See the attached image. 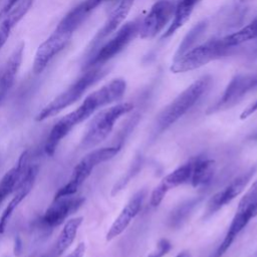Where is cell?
I'll use <instances>...</instances> for the list:
<instances>
[{
    "mask_svg": "<svg viewBox=\"0 0 257 257\" xmlns=\"http://www.w3.org/2000/svg\"><path fill=\"white\" fill-rule=\"evenodd\" d=\"M126 89V82L122 78H114L97 90L88 94L82 103L71 112L61 117L51 128L45 144V152L53 156L59 143L73 127L87 119L97 109L122 98Z\"/></svg>",
    "mask_w": 257,
    "mask_h": 257,
    "instance_id": "1",
    "label": "cell"
},
{
    "mask_svg": "<svg viewBox=\"0 0 257 257\" xmlns=\"http://www.w3.org/2000/svg\"><path fill=\"white\" fill-rule=\"evenodd\" d=\"M212 77L205 75L195 80L183 90L170 104H168L158 115L155 125V134H160L184 116L209 89Z\"/></svg>",
    "mask_w": 257,
    "mask_h": 257,
    "instance_id": "2",
    "label": "cell"
},
{
    "mask_svg": "<svg viewBox=\"0 0 257 257\" xmlns=\"http://www.w3.org/2000/svg\"><path fill=\"white\" fill-rule=\"evenodd\" d=\"M106 73L107 69L103 68L102 66L86 69V71L77 80H75L67 89L61 92L47 105H45L37 113L35 119L37 121H42L59 113L67 106L73 104L83 95V93L90 86H92L99 79H101Z\"/></svg>",
    "mask_w": 257,
    "mask_h": 257,
    "instance_id": "3",
    "label": "cell"
},
{
    "mask_svg": "<svg viewBox=\"0 0 257 257\" xmlns=\"http://www.w3.org/2000/svg\"><path fill=\"white\" fill-rule=\"evenodd\" d=\"M232 53V50L227 46L223 37L213 38L195 46L180 57L175 58L171 70L174 73L191 71Z\"/></svg>",
    "mask_w": 257,
    "mask_h": 257,
    "instance_id": "4",
    "label": "cell"
},
{
    "mask_svg": "<svg viewBox=\"0 0 257 257\" xmlns=\"http://www.w3.org/2000/svg\"><path fill=\"white\" fill-rule=\"evenodd\" d=\"M80 25L69 15H65L58 23L50 36L45 39L37 48L33 70L35 73L42 72L49 62L67 45L72 34Z\"/></svg>",
    "mask_w": 257,
    "mask_h": 257,
    "instance_id": "5",
    "label": "cell"
},
{
    "mask_svg": "<svg viewBox=\"0 0 257 257\" xmlns=\"http://www.w3.org/2000/svg\"><path fill=\"white\" fill-rule=\"evenodd\" d=\"M133 103L121 102L97 112L88 123L81 140L80 147L83 150H87L100 144L111 133L116 120L133 110Z\"/></svg>",
    "mask_w": 257,
    "mask_h": 257,
    "instance_id": "6",
    "label": "cell"
},
{
    "mask_svg": "<svg viewBox=\"0 0 257 257\" xmlns=\"http://www.w3.org/2000/svg\"><path fill=\"white\" fill-rule=\"evenodd\" d=\"M120 150V146L106 147L93 150L84 156L74 167L72 174L65 185L56 192L54 198L75 195L79 187L90 176L93 169L101 163L112 159Z\"/></svg>",
    "mask_w": 257,
    "mask_h": 257,
    "instance_id": "7",
    "label": "cell"
},
{
    "mask_svg": "<svg viewBox=\"0 0 257 257\" xmlns=\"http://www.w3.org/2000/svg\"><path fill=\"white\" fill-rule=\"evenodd\" d=\"M141 20L142 19L137 18L123 24L115 34L88 59L84 66L85 69L102 66L124 50L125 47L139 35Z\"/></svg>",
    "mask_w": 257,
    "mask_h": 257,
    "instance_id": "8",
    "label": "cell"
},
{
    "mask_svg": "<svg viewBox=\"0 0 257 257\" xmlns=\"http://www.w3.org/2000/svg\"><path fill=\"white\" fill-rule=\"evenodd\" d=\"M255 89H257V73H238L231 78L218 100L207 109V113L231 108Z\"/></svg>",
    "mask_w": 257,
    "mask_h": 257,
    "instance_id": "9",
    "label": "cell"
},
{
    "mask_svg": "<svg viewBox=\"0 0 257 257\" xmlns=\"http://www.w3.org/2000/svg\"><path fill=\"white\" fill-rule=\"evenodd\" d=\"M175 10V2L171 0H159L149 13L141 20L139 35L143 39L157 36L170 21H172Z\"/></svg>",
    "mask_w": 257,
    "mask_h": 257,
    "instance_id": "10",
    "label": "cell"
},
{
    "mask_svg": "<svg viewBox=\"0 0 257 257\" xmlns=\"http://www.w3.org/2000/svg\"><path fill=\"white\" fill-rule=\"evenodd\" d=\"M256 172V167L251 168L249 171L234 179L229 185H227L224 189L217 192L207 203V207L205 210V217H210L219 211L221 208L229 204L232 200H234L237 196H239L243 190L246 188L247 184L253 177Z\"/></svg>",
    "mask_w": 257,
    "mask_h": 257,
    "instance_id": "11",
    "label": "cell"
},
{
    "mask_svg": "<svg viewBox=\"0 0 257 257\" xmlns=\"http://www.w3.org/2000/svg\"><path fill=\"white\" fill-rule=\"evenodd\" d=\"M83 202V197H75L74 195L54 198L41 219L43 225L50 228L59 226L71 214L77 211Z\"/></svg>",
    "mask_w": 257,
    "mask_h": 257,
    "instance_id": "12",
    "label": "cell"
},
{
    "mask_svg": "<svg viewBox=\"0 0 257 257\" xmlns=\"http://www.w3.org/2000/svg\"><path fill=\"white\" fill-rule=\"evenodd\" d=\"M193 164L194 158L190 159L188 162L178 167L176 170L171 172L161 181V183L154 189L151 195L150 202L153 207L159 206L162 203L163 199L165 198L166 194L170 190L175 189L181 185L190 184L193 171Z\"/></svg>",
    "mask_w": 257,
    "mask_h": 257,
    "instance_id": "13",
    "label": "cell"
},
{
    "mask_svg": "<svg viewBox=\"0 0 257 257\" xmlns=\"http://www.w3.org/2000/svg\"><path fill=\"white\" fill-rule=\"evenodd\" d=\"M38 171H39V168L36 165L28 167L24 178L22 179L18 188L15 190L12 199L10 200V202L4 209L2 215L0 216V234H2L5 231L6 226L10 218L12 217L15 209L19 206V204L27 197V195L32 190L36 177L38 175Z\"/></svg>",
    "mask_w": 257,
    "mask_h": 257,
    "instance_id": "14",
    "label": "cell"
},
{
    "mask_svg": "<svg viewBox=\"0 0 257 257\" xmlns=\"http://www.w3.org/2000/svg\"><path fill=\"white\" fill-rule=\"evenodd\" d=\"M146 190H140L137 192L126 203V205L122 208L118 216L115 218L110 228L106 233V240L110 241L113 238L120 235L131 224L134 218L139 214L143 202L146 197Z\"/></svg>",
    "mask_w": 257,
    "mask_h": 257,
    "instance_id": "15",
    "label": "cell"
},
{
    "mask_svg": "<svg viewBox=\"0 0 257 257\" xmlns=\"http://www.w3.org/2000/svg\"><path fill=\"white\" fill-rule=\"evenodd\" d=\"M134 2L135 0H120L118 2L115 8H113V10L108 15L103 26L98 30V32L92 39V49H94V47L101 43L107 36H109L111 33L117 30V28L120 26V24L124 21L127 14L130 13L131 8L134 5Z\"/></svg>",
    "mask_w": 257,
    "mask_h": 257,
    "instance_id": "16",
    "label": "cell"
},
{
    "mask_svg": "<svg viewBox=\"0 0 257 257\" xmlns=\"http://www.w3.org/2000/svg\"><path fill=\"white\" fill-rule=\"evenodd\" d=\"M28 152L21 154L17 164L11 168L0 181V206L6 198L15 192L28 169Z\"/></svg>",
    "mask_w": 257,
    "mask_h": 257,
    "instance_id": "17",
    "label": "cell"
},
{
    "mask_svg": "<svg viewBox=\"0 0 257 257\" xmlns=\"http://www.w3.org/2000/svg\"><path fill=\"white\" fill-rule=\"evenodd\" d=\"M32 3L33 0H19L9 12L5 14V18L0 24V50L7 42L12 29L26 15Z\"/></svg>",
    "mask_w": 257,
    "mask_h": 257,
    "instance_id": "18",
    "label": "cell"
},
{
    "mask_svg": "<svg viewBox=\"0 0 257 257\" xmlns=\"http://www.w3.org/2000/svg\"><path fill=\"white\" fill-rule=\"evenodd\" d=\"M202 0H178L175 2V10L172 21L167 30L162 35V39L172 36L180 27H182L191 17L195 7Z\"/></svg>",
    "mask_w": 257,
    "mask_h": 257,
    "instance_id": "19",
    "label": "cell"
},
{
    "mask_svg": "<svg viewBox=\"0 0 257 257\" xmlns=\"http://www.w3.org/2000/svg\"><path fill=\"white\" fill-rule=\"evenodd\" d=\"M23 51L24 43H21L14 49L4 67V70L0 76V94L2 96L5 95V93L11 88L14 83L15 76L20 68L23 59Z\"/></svg>",
    "mask_w": 257,
    "mask_h": 257,
    "instance_id": "20",
    "label": "cell"
},
{
    "mask_svg": "<svg viewBox=\"0 0 257 257\" xmlns=\"http://www.w3.org/2000/svg\"><path fill=\"white\" fill-rule=\"evenodd\" d=\"M215 173V161L205 157H194L193 171L190 184L195 187H204L210 184Z\"/></svg>",
    "mask_w": 257,
    "mask_h": 257,
    "instance_id": "21",
    "label": "cell"
},
{
    "mask_svg": "<svg viewBox=\"0 0 257 257\" xmlns=\"http://www.w3.org/2000/svg\"><path fill=\"white\" fill-rule=\"evenodd\" d=\"M227 46L234 52L248 42H257V16L239 30L223 36Z\"/></svg>",
    "mask_w": 257,
    "mask_h": 257,
    "instance_id": "22",
    "label": "cell"
},
{
    "mask_svg": "<svg viewBox=\"0 0 257 257\" xmlns=\"http://www.w3.org/2000/svg\"><path fill=\"white\" fill-rule=\"evenodd\" d=\"M82 220H83L82 217H75V218H72V219H69L68 221H66V223L64 224L62 230L60 231L57 241L55 243L54 252L57 257L62 255L73 243V241L76 237L78 228L80 227V225L82 223Z\"/></svg>",
    "mask_w": 257,
    "mask_h": 257,
    "instance_id": "23",
    "label": "cell"
},
{
    "mask_svg": "<svg viewBox=\"0 0 257 257\" xmlns=\"http://www.w3.org/2000/svg\"><path fill=\"white\" fill-rule=\"evenodd\" d=\"M207 27H208V21L207 20L200 21L195 26H193L191 28V30L183 38L179 48L176 51L175 58L180 57L181 55H183L187 51H189L192 48H194L195 46H197V43L200 41V39L204 35Z\"/></svg>",
    "mask_w": 257,
    "mask_h": 257,
    "instance_id": "24",
    "label": "cell"
},
{
    "mask_svg": "<svg viewBox=\"0 0 257 257\" xmlns=\"http://www.w3.org/2000/svg\"><path fill=\"white\" fill-rule=\"evenodd\" d=\"M198 201H196V200L189 201L185 204H182L180 207H178L176 209V211L174 213H172V215H171L170 222H171L172 226L179 225L188 216V214L191 212V210L193 209V207L195 206V204Z\"/></svg>",
    "mask_w": 257,
    "mask_h": 257,
    "instance_id": "25",
    "label": "cell"
},
{
    "mask_svg": "<svg viewBox=\"0 0 257 257\" xmlns=\"http://www.w3.org/2000/svg\"><path fill=\"white\" fill-rule=\"evenodd\" d=\"M172 248V244L167 239H162L157 244V247L147 257H164Z\"/></svg>",
    "mask_w": 257,
    "mask_h": 257,
    "instance_id": "26",
    "label": "cell"
},
{
    "mask_svg": "<svg viewBox=\"0 0 257 257\" xmlns=\"http://www.w3.org/2000/svg\"><path fill=\"white\" fill-rule=\"evenodd\" d=\"M107 0H84L80 3L83 10L89 15L96 7H98L100 4L105 2Z\"/></svg>",
    "mask_w": 257,
    "mask_h": 257,
    "instance_id": "27",
    "label": "cell"
},
{
    "mask_svg": "<svg viewBox=\"0 0 257 257\" xmlns=\"http://www.w3.org/2000/svg\"><path fill=\"white\" fill-rule=\"evenodd\" d=\"M257 110V99L250 103L240 114V119H246L249 117L251 114H253Z\"/></svg>",
    "mask_w": 257,
    "mask_h": 257,
    "instance_id": "28",
    "label": "cell"
},
{
    "mask_svg": "<svg viewBox=\"0 0 257 257\" xmlns=\"http://www.w3.org/2000/svg\"><path fill=\"white\" fill-rule=\"evenodd\" d=\"M85 249H86L85 244L83 242H81L66 257H83L84 253H85Z\"/></svg>",
    "mask_w": 257,
    "mask_h": 257,
    "instance_id": "29",
    "label": "cell"
},
{
    "mask_svg": "<svg viewBox=\"0 0 257 257\" xmlns=\"http://www.w3.org/2000/svg\"><path fill=\"white\" fill-rule=\"evenodd\" d=\"M19 0H8V2L6 3V5L4 6V8H3V10L1 11V14H6V13H8L9 12V10L18 2Z\"/></svg>",
    "mask_w": 257,
    "mask_h": 257,
    "instance_id": "30",
    "label": "cell"
},
{
    "mask_svg": "<svg viewBox=\"0 0 257 257\" xmlns=\"http://www.w3.org/2000/svg\"><path fill=\"white\" fill-rule=\"evenodd\" d=\"M176 257H191V256H190V254L188 252H181Z\"/></svg>",
    "mask_w": 257,
    "mask_h": 257,
    "instance_id": "31",
    "label": "cell"
},
{
    "mask_svg": "<svg viewBox=\"0 0 257 257\" xmlns=\"http://www.w3.org/2000/svg\"><path fill=\"white\" fill-rule=\"evenodd\" d=\"M42 257H57V256H56L55 252L53 251V253H49V254H47V255H44V256H42Z\"/></svg>",
    "mask_w": 257,
    "mask_h": 257,
    "instance_id": "32",
    "label": "cell"
},
{
    "mask_svg": "<svg viewBox=\"0 0 257 257\" xmlns=\"http://www.w3.org/2000/svg\"><path fill=\"white\" fill-rule=\"evenodd\" d=\"M253 139H255V140H257V134H256V135H255V136H254V137H253Z\"/></svg>",
    "mask_w": 257,
    "mask_h": 257,
    "instance_id": "33",
    "label": "cell"
},
{
    "mask_svg": "<svg viewBox=\"0 0 257 257\" xmlns=\"http://www.w3.org/2000/svg\"><path fill=\"white\" fill-rule=\"evenodd\" d=\"M2 97H3V96H2V95H1V94H0V99H1V98H2Z\"/></svg>",
    "mask_w": 257,
    "mask_h": 257,
    "instance_id": "34",
    "label": "cell"
},
{
    "mask_svg": "<svg viewBox=\"0 0 257 257\" xmlns=\"http://www.w3.org/2000/svg\"><path fill=\"white\" fill-rule=\"evenodd\" d=\"M240 1H241V2H244V1H246V0H240Z\"/></svg>",
    "mask_w": 257,
    "mask_h": 257,
    "instance_id": "35",
    "label": "cell"
}]
</instances>
